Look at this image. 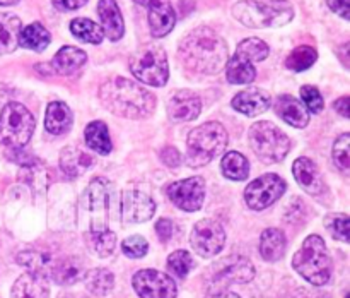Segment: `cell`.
<instances>
[{"label": "cell", "mask_w": 350, "mask_h": 298, "mask_svg": "<svg viewBox=\"0 0 350 298\" xmlns=\"http://www.w3.org/2000/svg\"><path fill=\"white\" fill-rule=\"evenodd\" d=\"M180 57L190 71L205 75L217 74L228 64V43L212 27H195L181 40Z\"/></svg>", "instance_id": "1"}, {"label": "cell", "mask_w": 350, "mask_h": 298, "mask_svg": "<svg viewBox=\"0 0 350 298\" xmlns=\"http://www.w3.org/2000/svg\"><path fill=\"white\" fill-rule=\"evenodd\" d=\"M103 106L123 119H146L156 108V98L142 84L118 75L105 81L99 88Z\"/></svg>", "instance_id": "2"}, {"label": "cell", "mask_w": 350, "mask_h": 298, "mask_svg": "<svg viewBox=\"0 0 350 298\" xmlns=\"http://www.w3.org/2000/svg\"><path fill=\"white\" fill-rule=\"evenodd\" d=\"M236 21L252 29L286 26L294 17L289 0H241L231 9Z\"/></svg>", "instance_id": "3"}, {"label": "cell", "mask_w": 350, "mask_h": 298, "mask_svg": "<svg viewBox=\"0 0 350 298\" xmlns=\"http://www.w3.org/2000/svg\"><path fill=\"white\" fill-rule=\"evenodd\" d=\"M293 266L308 283L325 286L332 277V257L320 235H310L293 259Z\"/></svg>", "instance_id": "4"}, {"label": "cell", "mask_w": 350, "mask_h": 298, "mask_svg": "<svg viewBox=\"0 0 350 298\" xmlns=\"http://www.w3.org/2000/svg\"><path fill=\"white\" fill-rule=\"evenodd\" d=\"M228 132L219 122L202 123L187 137V164L200 168L221 156L228 146Z\"/></svg>", "instance_id": "5"}, {"label": "cell", "mask_w": 350, "mask_h": 298, "mask_svg": "<svg viewBox=\"0 0 350 298\" xmlns=\"http://www.w3.org/2000/svg\"><path fill=\"white\" fill-rule=\"evenodd\" d=\"M130 71L142 84L161 88L170 79L166 50L156 43L142 45L130 57Z\"/></svg>", "instance_id": "6"}, {"label": "cell", "mask_w": 350, "mask_h": 298, "mask_svg": "<svg viewBox=\"0 0 350 298\" xmlns=\"http://www.w3.org/2000/svg\"><path fill=\"white\" fill-rule=\"evenodd\" d=\"M36 127L33 113L17 101L7 103L0 112V144L10 149H23Z\"/></svg>", "instance_id": "7"}, {"label": "cell", "mask_w": 350, "mask_h": 298, "mask_svg": "<svg viewBox=\"0 0 350 298\" xmlns=\"http://www.w3.org/2000/svg\"><path fill=\"white\" fill-rule=\"evenodd\" d=\"M250 144L263 163H280L291 151V139L272 122L253 123Z\"/></svg>", "instance_id": "8"}, {"label": "cell", "mask_w": 350, "mask_h": 298, "mask_svg": "<svg viewBox=\"0 0 350 298\" xmlns=\"http://www.w3.org/2000/svg\"><path fill=\"white\" fill-rule=\"evenodd\" d=\"M253 277H255V266L246 257L232 253L212 267L211 284L215 291H222L229 284L248 283Z\"/></svg>", "instance_id": "9"}, {"label": "cell", "mask_w": 350, "mask_h": 298, "mask_svg": "<svg viewBox=\"0 0 350 298\" xmlns=\"http://www.w3.org/2000/svg\"><path fill=\"white\" fill-rule=\"evenodd\" d=\"M287 184L275 173H267L253 180L245 190V201L253 211H263L286 194Z\"/></svg>", "instance_id": "10"}, {"label": "cell", "mask_w": 350, "mask_h": 298, "mask_svg": "<svg viewBox=\"0 0 350 298\" xmlns=\"http://www.w3.org/2000/svg\"><path fill=\"white\" fill-rule=\"evenodd\" d=\"M89 225L91 235L109 229V182L103 177L92 178L88 188Z\"/></svg>", "instance_id": "11"}, {"label": "cell", "mask_w": 350, "mask_h": 298, "mask_svg": "<svg viewBox=\"0 0 350 298\" xmlns=\"http://www.w3.org/2000/svg\"><path fill=\"white\" fill-rule=\"evenodd\" d=\"M190 243L195 252L205 259L217 256L226 245L224 226L215 219H202L191 229Z\"/></svg>", "instance_id": "12"}, {"label": "cell", "mask_w": 350, "mask_h": 298, "mask_svg": "<svg viewBox=\"0 0 350 298\" xmlns=\"http://www.w3.org/2000/svg\"><path fill=\"white\" fill-rule=\"evenodd\" d=\"M140 298H176L178 288L173 277L156 269H142L132 280Z\"/></svg>", "instance_id": "13"}, {"label": "cell", "mask_w": 350, "mask_h": 298, "mask_svg": "<svg viewBox=\"0 0 350 298\" xmlns=\"http://www.w3.org/2000/svg\"><path fill=\"white\" fill-rule=\"evenodd\" d=\"M167 197L174 206L188 212L198 211L205 199V180L202 177H190L173 182L166 188Z\"/></svg>", "instance_id": "14"}, {"label": "cell", "mask_w": 350, "mask_h": 298, "mask_svg": "<svg viewBox=\"0 0 350 298\" xmlns=\"http://www.w3.org/2000/svg\"><path fill=\"white\" fill-rule=\"evenodd\" d=\"M147 9L149 29L154 38H164L176 24V12L171 0H133Z\"/></svg>", "instance_id": "15"}, {"label": "cell", "mask_w": 350, "mask_h": 298, "mask_svg": "<svg viewBox=\"0 0 350 298\" xmlns=\"http://www.w3.org/2000/svg\"><path fill=\"white\" fill-rule=\"evenodd\" d=\"M122 219L125 223H146L156 212V202L139 188H126L122 194Z\"/></svg>", "instance_id": "16"}, {"label": "cell", "mask_w": 350, "mask_h": 298, "mask_svg": "<svg viewBox=\"0 0 350 298\" xmlns=\"http://www.w3.org/2000/svg\"><path fill=\"white\" fill-rule=\"evenodd\" d=\"M202 112V99L193 91H178L167 103V113L174 122H190Z\"/></svg>", "instance_id": "17"}, {"label": "cell", "mask_w": 350, "mask_h": 298, "mask_svg": "<svg viewBox=\"0 0 350 298\" xmlns=\"http://www.w3.org/2000/svg\"><path fill=\"white\" fill-rule=\"evenodd\" d=\"M270 98L269 92L262 88H248L245 91L238 92V95L232 98L231 105L236 112L243 113L246 116H256L265 113L270 108Z\"/></svg>", "instance_id": "18"}, {"label": "cell", "mask_w": 350, "mask_h": 298, "mask_svg": "<svg viewBox=\"0 0 350 298\" xmlns=\"http://www.w3.org/2000/svg\"><path fill=\"white\" fill-rule=\"evenodd\" d=\"M293 173L297 184L311 195H318L325 190V182L321 177L320 170H318L317 163L310 158H297L293 164Z\"/></svg>", "instance_id": "19"}, {"label": "cell", "mask_w": 350, "mask_h": 298, "mask_svg": "<svg viewBox=\"0 0 350 298\" xmlns=\"http://www.w3.org/2000/svg\"><path fill=\"white\" fill-rule=\"evenodd\" d=\"M98 14L105 36H108L111 41L122 40V36L125 34V23H123L122 10H120L116 0H99Z\"/></svg>", "instance_id": "20"}, {"label": "cell", "mask_w": 350, "mask_h": 298, "mask_svg": "<svg viewBox=\"0 0 350 298\" xmlns=\"http://www.w3.org/2000/svg\"><path fill=\"white\" fill-rule=\"evenodd\" d=\"M275 108L277 115L280 119H284V122H287L289 125L296 127V129H303L310 123V112L306 110V106L296 99L291 95H282L275 99Z\"/></svg>", "instance_id": "21"}, {"label": "cell", "mask_w": 350, "mask_h": 298, "mask_svg": "<svg viewBox=\"0 0 350 298\" xmlns=\"http://www.w3.org/2000/svg\"><path fill=\"white\" fill-rule=\"evenodd\" d=\"M92 156L75 144H68L60 154V168L68 178H77L92 166Z\"/></svg>", "instance_id": "22"}, {"label": "cell", "mask_w": 350, "mask_h": 298, "mask_svg": "<svg viewBox=\"0 0 350 298\" xmlns=\"http://www.w3.org/2000/svg\"><path fill=\"white\" fill-rule=\"evenodd\" d=\"M16 259H17V264L23 266L24 269L27 271V274L43 277V280H48V277H50L51 269H53V264H55L50 253L38 249L23 250V252L17 253Z\"/></svg>", "instance_id": "23"}, {"label": "cell", "mask_w": 350, "mask_h": 298, "mask_svg": "<svg viewBox=\"0 0 350 298\" xmlns=\"http://www.w3.org/2000/svg\"><path fill=\"white\" fill-rule=\"evenodd\" d=\"M88 274V267H85L84 260L79 257H67V259L60 260V262L53 264L50 277L58 284H74L77 281L84 280Z\"/></svg>", "instance_id": "24"}, {"label": "cell", "mask_w": 350, "mask_h": 298, "mask_svg": "<svg viewBox=\"0 0 350 298\" xmlns=\"http://www.w3.org/2000/svg\"><path fill=\"white\" fill-rule=\"evenodd\" d=\"M85 60H88V55H85L84 50L72 47V45H65L55 53L53 60H51V67L57 74L68 75L74 74L77 69H81L85 64Z\"/></svg>", "instance_id": "25"}, {"label": "cell", "mask_w": 350, "mask_h": 298, "mask_svg": "<svg viewBox=\"0 0 350 298\" xmlns=\"http://www.w3.org/2000/svg\"><path fill=\"white\" fill-rule=\"evenodd\" d=\"M287 249L286 233L279 228H267L260 236V253L263 260L277 262L284 257Z\"/></svg>", "instance_id": "26"}, {"label": "cell", "mask_w": 350, "mask_h": 298, "mask_svg": "<svg viewBox=\"0 0 350 298\" xmlns=\"http://www.w3.org/2000/svg\"><path fill=\"white\" fill-rule=\"evenodd\" d=\"M23 23L10 12H0V53H12L19 47Z\"/></svg>", "instance_id": "27"}, {"label": "cell", "mask_w": 350, "mask_h": 298, "mask_svg": "<svg viewBox=\"0 0 350 298\" xmlns=\"http://www.w3.org/2000/svg\"><path fill=\"white\" fill-rule=\"evenodd\" d=\"M72 110L64 101H53L48 105L44 127L53 136H62L72 127Z\"/></svg>", "instance_id": "28"}, {"label": "cell", "mask_w": 350, "mask_h": 298, "mask_svg": "<svg viewBox=\"0 0 350 298\" xmlns=\"http://www.w3.org/2000/svg\"><path fill=\"white\" fill-rule=\"evenodd\" d=\"M12 298H50L46 280L27 273L23 274L14 283Z\"/></svg>", "instance_id": "29"}, {"label": "cell", "mask_w": 350, "mask_h": 298, "mask_svg": "<svg viewBox=\"0 0 350 298\" xmlns=\"http://www.w3.org/2000/svg\"><path fill=\"white\" fill-rule=\"evenodd\" d=\"M85 144H88L89 149H92L98 154H109L113 149L111 137H109L108 125L101 120H94V122L89 123L85 127L84 132Z\"/></svg>", "instance_id": "30"}, {"label": "cell", "mask_w": 350, "mask_h": 298, "mask_svg": "<svg viewBox=\"0 0 350 298\" xmlns=\"http://www.w3.org/2000/svg\"><path fill=\"white\" fill-rule=\"evenodd\" d=\"M51 36L50 31L41 23H31L21 29L19 34V47L27 48L33 51H43L50 45Z\"/></svg>", "instance_id": "31"}, {"label": "cell", "mask_w": 350, "mask_h": 298, "mask_svg": "<svg viewBox=\"0 0 350 298\" xmlns=\"http://www.w3.org/2000/svg\"><path fill=\"white\" fill-rule=\"evenodd\" d=\"M226 77L231 84H250L255 81L256 69L252 62L234 53L231 58H228V64H226Z\"/></svg>", "instance_id": "32"}, {"label": "cell", "mask_w": 350, "mask_h": 298, "mask_svg": "<svg viewBox=\"0 0 350 298\" xmlns=\"http://www.w3.org/2000/svg\"><path fill=\"white\" fill-rule=\"evenodd\" d=\"M221 168L224 177L234 182L245 180L250 175L248 160L241 153H238V151H231V153L224 154L221 161Z\"/></svg>", "instance_id": "33"}, {"label": "cell", "mask_w": 350, "mask_h": 298, "mask_svg": "<svg viewBox=\"0 0 350 298\" xmlns=\"http://www.w3.org/2000/svg\"><path fill=\"white\" fill-rule=\"evenodd\" d=\"M70 33L77 40H81L82 43L98 45L105 40V33H103L101 26L96 24L94 21L88 19V17H77V19L72 21Z\"/></svg>", "instance_id": "34"}, {"label": "cell", "mask_w": 350, "mask_h": 298, "mask_svg": "<svg viewBox=\"0 0 350 298\" xmlns=\"http://www.w3.org/2000/svg\"><path fill=\"white\" fill-rule=\"evenodd\" d=\"M115 284V276L106 267H96L85 274V286L96 297H105L113 290Z\"/></svg>", "instance_id": "35"}, {"label": "cell", "mask_w": 350, "mask_h": 298, "mask_svg": "<svg viewBox=\"0 0 350 298\" xmlns=\"http://www.w3.org/2000/svg\"><path fill=\"white\" fill-rule=\"evenodd\" d=\"M318 60V51L310 45H301V47L294 48L286 58V67L294 72H303L313 67L314 62Z\"/></svg>", "instance_id": "36"}, {"label": "cell", "mask_w": 350, "mask_h": 298, "mask_svg": "<svg viewBox=\"0 0 350 298\" xmlns=\"http://www.w3.org/2000/svg\"><path fill=\"white\" fill-rule=\"evenodd\" d=\"M236 55L248 62H263L270 55V47L260 38H246L236 48Z\"/></svg>", "instance_id": "37"}, {"label": "cell", "mask_w": 350, "mask_h": 298, "mask_svg": "<svg viewBox=\"0 0 350 298\" xmlns=\"http://www.w3.org/2000/svg\"><path fill=\"white\" fill-rule=\"evenodd\" d=\"M23 173H21V180L26 182L33 190H44L48 185V175L46 168L41 164V161L33 160L29 164H24Z\"/></svg>", "instance_id": "38"}, {"label": "cell", "mask_w": 350, "mask_h": 298, "mask_svg": "<svg viewBox=\"0 0 350 298\" xmlns=\"http://www.w3.org/2000/svg\"><path fill=\"white\" fill-rule=\"evenodd\" d=\"M193 267V259L187 250H176L167 257V269L180 280H185Z\"/></svg>", "instance_id": "39"}, {"label": "cell", "mask_w": 350, "mask_h": 298, "mask_svg": "<svg viewBox=\"0 0 350 298\" xmlns=\"http://www.w3.org/2000/svg\"><path fill=\"white\" fill-rule=\"evenodd\" d=\"M327 229L335 240H340V242L347 243L350 240V218L345 212L328 216Z\"/></svg>", "instance_id": "40"}, {"label": "cell", "mask_w": 350, "mask_h": 298, "mask_svg": "<svg viewBox=\"0 0 350 298\" xmlns=\"http://www.w3.org/2000/svg\"><path fill=\"white\" fill-rule=\"evenodd\" d=\"M334 161L344 173L350 170V136L344 132L334 142Z\"/></svg>", "instance_id": "41"}, {"label": "cell", "mask_w": 350, "mask_h": 298, "mask_svg": "<svg viewBox=\"0 0 350 298\" xmlns=\"http://www.w3.org/2000/svg\"><path fill=\"white\" fill-rule=\"evenodd\" d=\"M91 245L99 257L111 256L116 247V236L111 229L91 235Z\"/></svg>", "instance_id": "42"}, {"label": "cell", "mask_w": 350, "mask_h": 298, "mask_svg": "<svg viewBox=\"0 0 350 298\" xmlns=\"http://www.w3.org/2000/svg\"><path fill=\"white\" fill-rule=\"evenodd\" d=\"M301 99H303V105L306 106L308 112L311 113H320L325 108L323 96H321L320 89L317 86L304 84L301 88Z\"/></svg>", "instance_id": "43"}, {"label": "cell", "mask_w": 350, "mask_h": 298, "mask_svg": "<svg viewBox=\"0 0 350 298\" xmlns=\"http://www.w3.org/2000/svg\"><path fill=\"white\" fill-rule=\"evenodd\" d=\"M122 250L125 256L132 257V259H140V257L146 256L147 250H149V243H147V240L144 238V236L133 235L123 240Z\"/></svg>", "instance_id": "44"}, {"label": "cell", "mask_w": 350, "mask_h": 298, "mask_svg": "<svg viewBox=\"0 0 350 298\" xmlns=\"http://www.w3.org/2000/svg\"><path fill=\"white\" fill-rule=\"evenodd\" d=\"M156 233L161 238V242H170L174 236V223L167 218H161L159 221L156 223Z\"/></svg>", "instance_id": "45"}, {"label": "cell", "mask_w": 350, "mask_h": 298, "mask_svg": "<svg viewBox=\"0 0 350 298\" xmlns=\"http://www.w3.org/2000/svg\"><path fill=\"white\" fill-rule=\"evenodd\" d=\"M161 160H163V163L166 164V166H178V164L181 163V156H180V151L176 149V147L173 146H164L163 149H161L159 153Z\"/></svg>", "instance_id": "46"}, {"label": "cell", "mask_w": 350, "mask_h": 298, "mask_svg": "<svg viewBox=\"0 0 350 298\" xmlns=\"http://www.w3.org/2000/svg\"><path fill=\"white\" fill-rule=\"evenodd\" d=\"M328 7L344 21L350 19V0H327Z\"/></svg>", "instance_id": "47"}, {"label": "cell", "mask_w": 350, "mask_h": 298, "mask_svg": "<svg viewBox=\"0 0 350 298\" xmlns=\"http://www.w3.org/2000/svg\"><path fill=\"white\" fill-rule=\"evenodd\" d=\"M55 5V9L60 10V12H68V10H75L84 7L89 0H51Z\"/></svg>", "instance_id": "48"}, {"label": "cell", "mask_w": 350, "mask_h": 298, "mask_svg": "<svg viewBox=\"0 0 350 298\" xmlns=\"http://www.w3.org/2000/svg\"><path fill=\"white\" fill-rule=\"evenodd\" d=\"M335 112L340 113L344 119H349L350 116V98L349 96H342L335 101Z\"/></svg>", "instance_id": "49"}, {"label": "cell", "mask_w": 350, "mask_h": 298, "mask_svg": "<svg viewBox=\"0 0 350 298\" xmlns=\"http://www.w3.org/2000/svg\"><path fill=\"white\" fill-rule=\"evenodd\" d=\"M296 298H327V295L317 293V291H308V290H299L296 293Z\"/></svg>", "instance_id": "50"}, {"label": "cell", "mask_w": 350, "mask_h": 298, "mask_svg": "<svg viewBox=\"0 0 350 298\" xmlns=\"http://www.w3.org/2000/svg\"><path fill=\"white\" fill-rule=\"evenodd\" d=\"M207 298H241V297H238V295L232 293V291L222 290V291H214V293L208 295Z\"/></svg>", "instance_id": "51"}, {"label": "cell", "mask_w": 350, "mask_h": 298, "mask_svg": "<svg viewBox=\"0 0 350 298\" xmlns=\"http://www.w3.org/2000/svg\"><path fill=\"white\" fill-rule=\"evenodd\" d=\"M19 0H0V5H14V3H17Z\"/></svg>", "instance_id": "52"}, {"label": "cell", "mask_w": 350, "mask_h": 298, "mask_svg": "<svg viewBox=\"0 0 350 298\" xmlns=\"http://www.w3.org/2000/svg\"><path fill=\"white\" fill-rule=\"evenodd\" d=\"M345 298H350V297H349V295H345Z\"/></svg>", "instance_id": "53"}]
</instances>
